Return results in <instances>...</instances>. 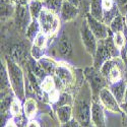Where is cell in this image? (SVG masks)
<instances>
[{
	"label": "cell",
	"mask_w": 127,
	"mask_h": 127,
	"mask_svg": "<svg viewBox=\"0 0 127 127\" xmlns=\"http://www.w3.org/2000/svg\"><path fill=\"white\" fill-rule=\"evenodd\" d=\"M38 61L40 63V65L42 66V68H43L44 71L46 72L47 75H54L55 74V70H56L58 62H56L54 59H52L51 57H48V56H44L43 58H41Z\"/></svg>",
	"instance_id": "d6986e66"
},
{
	"label": "cell",
	"mask_w": 127,
	"mask_h": 127,
	"mask_svg": "<svg viewBox=\"0 0 127 127\" xmlns=\"http://www.w3.org/2000/svg\"><path fill=\"white\" fill-rule=\"evenodd\" d=\"M124 102H127V84H126V91H125V98H124Z\"/></svg>",
	"instance_id": "74e56055"
},
{
	"label": "cell",
	"mask_w": 127,
	"mask_h": 127,
	"mask_svg": "<svg viewBox=\"0 0 127 127\" xmlns=\"http://www.w3.org/2000/svg\"><path fill=\"white\" fill-rule=\"evenodd\" d=\"M89 13L92 16H94L95 18H97V19L102 20V22H103V19H104V11H103L102 0H91Z\"/></svg>",
	"instance_id": "44dd1931"
},
{
	"label": "cell",
	"mask_w": 127,
	"mask_h": 127,
	"mask_svg": "<svg viewBox=\"0 0 127 127\" xmlns=\"http://www.w3.org/2000/svg\"><path fill=\"white\" fill-rule=\"evenodd\" d=\"M42 2H43L44 8H46V9L50 10V11L59 15L64 0H43Z\"/></svg>",
	"instance_id": "d4e9b609"
},
{
	"label": "cell",
	"mask_w": 127,
	"mask_h": 127,
	"mask_svg": "<svg viewBox=\"0 0 127 127\" xmlns=\"http://www.w3.org/2000/svg\"><path fill=\"white\" fill-rule=\"evenodd\" d=\"M127 64L121 56L113 57L106 61L100 71L108 81L109 86L124 79V72Z\"/></svg>",
	"instance_id": "3957f363"
},
{
	"label": "cell",
	"mask_w": 127,
	"mask_h": 127,
	"mask_svg": "<svg viewBox=\"0 0 127 127\" xmlns=\"http://www.w3.org/2000/svg\"><path fill=\"white\" fill-rule=\"evenodd\" d=\"M60 127H82L81 124L73 117L71 120H69L68 122L66 123H63V124H60Z\"/></svg>",
	"instance_id": "4dcf8cb0"
},
{
	"label": "cell",
	"mask_w": 127,
	"mask_h": 127,
	"mask_svg": "<svg viewBox=\"0 0 127 127\" xmlns=\"http://www.w3.org/2000/svg\"><path fill=\"white\" fill-rule=\"evenodd\" d=\"M93 57H94V65L93 66L95 68L99 69V70L101 69V67L103 66V64L106 61L109 60L110 58H112V56L109 53L108 49L106 48V46H105L104 40L99 41L97 51H96V53H95V55Z\"/></svg>",
	"instance_id": "4fadbf2b"
},
{
	"label": "cell",
	"mask_w": 127,
	"mask_h": 127,
	"mask_svg": "<svg viewBox=\"0 0 127 127\" xmlns=\"http://www.w3.org/2000/svg\"><path fill=\"white\" fill-rule=\"evenodd\" d=\"M124 80L127 82V67L125 69V72H124Z\"/></svg>",
	"instance_id": "8d00e7d4"
},
{
	"label": "cell",
	"mask_w": 127,
	"mask_h": 127,
	"mask_svg": "<svg viewBox=\"0 0 127 127\" xmlns=\"http://www.w3.org/2000/svg\"><path fill=\"white\" fill-rule=\"evenodd\" d=\"M48 39H49V37L41 32V33H39L38 36L35 38V40L33 41V45L45 50L47 47V44H48Z\"/></svg>",
	"instance_id": "83f0119b"
},
{
	"label": "cell",
	"mask_w": 127,
	"mask_h": 127,
	"mask_svg": "<svg viewBox=\"0 0 127 127\" xmlns=\"http://www.w3.org/2000/svg\"><path fill=\"white\" fill-rule=\"evenodd\" d=\"M91 123L93 124L94 127H107L105 109L99 101L93 100V102H92Z\"/></svg>",
	"instance_id": "30bf717a"
},
{
	"label": "cell",
	"mask_w": 127,
	"mask_h": 127,
	"mask_svg": "<svg viewBox=\"0 0 127 127\" xmlns=\"http://www.w3.org/2000/svg\"><path fill=\"white\" fill-rule=\"evenodd\" d=\"M125 28H126L125 18H124V15H122L121 13L116 16L109 25V29L112 34L118 33V32H124Z\"/></svg>",
	"instance_id": "603a6c76"
},
{
	"label": "cell",
	"mask_w": 127,
	"mask_h": 127,
	"mask_svg": "<svg viewBox=\"0 0 127 127\" xmlns=\"http://www.w3.org/2000/svg\"><path fill=\"white\" fill-rule=\"evenodd\" d=\"M5 66L7 70V74L9 78V83L14 96L23 101L26 99V80L25 74L22 67L18 63H16L12 58L6 57L5 58Z\"/></svg>",
	"instance_id": "7a4b0ae2"
},
{
	"label": "cell",
	"mask_w": 127,
	"mask_h": 127,
	"mask_svg": "<svg viewBox=\"0 0 127 127\" xmlns=\"http://www.w3.org/2000/svg\"><path fill=\"white\" fill-rule=\"evenodd\" d=\"M3 127H19V125H18V122L15 121V118L10 117L6 120Z\"/></svg>",
	"instance_id": "1f68e13d"
},
{
	"label": "cell",
	"mask_w": 127,
	"mask_h": 127,
	"mask_svg": "<svg viewBox=\"0 0 127 127\" xmlns=\"http://www.w3.org/2000/svg\"><path fill=\"white\" fill-rule=\"evenodd\" d=\"M28 6H29L30 13H31L32 17H33V19H38L39 15L41 14L42 10L44 8L43 2L39 1V0H32Z\"/></svg>",
	"instance_id": "484cf974"
},
{
	"label": "cell",
	"mask_w": 127,
	"mask_h": 127,
	"mask_svg": "<svg viewBox=\"0 0 127 127\" xmlns=\"http://www.w3.org/2000/svg\"><path fill=\"white\" fill-rule=\"evenodd\" d=\"M15 18H16V24L19 27V29L26 32L27 28L33 20V17H32L29 10V6L19 4L15 9Z\"/></svg>",
	"instance_id": "8fae6325"
},
{
	"label": "cell",
	"mask_w": 127,
	"mask_h": 127,
	"mask_svg": "<svg viewBox=\"0 0 127 127\" xmlns=\"http://www.w3.org/2000/svg\"><path fill=\"white\" fill-rule=\"evenodd\" d=\"M79 33H80V38H81L84 49L87 50V52L90 55L94 56L95 53H96V51H97V48H98L99 40L93 34V32L89 28L87 22L82 23Z\"/></svg>",
	"instance_id": "ba28073f"
},
{
	"label": "cell",
	"mask_w": 127,
	"mask_h": 127,
	"mask_svg": "<svg viewBox=\"0 0 127 127\" xmlns=\"http://www.w3.org/2000/svg\"><path fill=\"white\" fill-rule=\"evenodd\" d=\"M23 107H24L25 117L28 120L34 119L35 116L37 115V112H38V103H37V101L32 97H28L23 102Z\"/></svg>",
	"instance_id": "2e32d148"
},
{
	"label": "cell",
	"mask_w": 127,
	"mask_h": 127,
	"mask_svg": "<svg viewBox=\"0 0 127 127\" xmlns=\"http://www.w3.org/2000/svg\"><path fill=\"white\" fill-rule=\"evenodd\" d=\"M93 96L90 86L86 90H80L76 98L73 101V115L74 118L81 124L82 127H86L91 123V111H92Z\"/></svg>",
	"instance_id": "6da1fadb"
},
{
	"label": "cell",
	"mask_w": 127,
	"mask_h": 127,
	"mask_svg": "<svg viewBox=\"0 0 127 127\" xmlns=\"http://www.w3.org/2000/svg\"><path fill=\"white\" fill-rule=\"evenodd\" d=\"M38 22L40 25L41 32L49 38L56 36L59 32L61 24L59 15L46 8H43V10H42L41 14L38 17Z\"/></svg>",
	"instance_id": "277c9868"
},
{
	"label": "cell",
	"mask_w": 127,
	"mask_h": 127,
	"mask_svg": "<svg viewBox=\"0 0 127 127\" xmlns=\"http://www.w3.org/2000/svg\"><path fill=\"white\" fill-rule=\"evenodd\" d=\"M78 13H79V7L78 6L64 0L62 8L60 10V13H59V17L61 19V22L68 23L70 20L74 19L78 15Z\"/></svg>",
	"instance_id": "5bb4252c"
},
{
	"label": "cell",
	"mask_w": 127,
	"mask_h": 127,
	"mask_svg": "<svg viewBox=\"0 0 127 127\" xmlns=\"http://www.w3.org/2000/svg\"><path fill=\"white\" fill-rule=\"evenodd\" d=\"M25 33H26L27 38L31 42H33L35 40V38L38 36V34L41 33V29H40V25H39L38 19H33L32 20V23L29 25V27L27 28Z\"/></svg>",
	"instance_id": "cb8c5ba5"
},
{
	"label": "cell",
	"mask_w": 127,
	"mask_h": 127,
	"mask_svg": "<svg viewBox=\"0 0 127 127\" xmlns=\"http://www.w3.org/2000/svg\"><path fill=\"white\" fill-rule=\"evenodd\" d=\"M124 18H125V25H126V29H127V12L124 15Z\"/></svg>",
	"instance_id": "f35d334b"
},
{
	"label": "cell",
	"mask_w": 127,
	"mask_h": 127,
	"mask_svg": "<svg viewBox=\"0 0 127 127\" xmlns=\"http://www.w3.org/2000/svg\"><path fill=\"white\" fill-rule=\"evenodd\" d=\"M112 37H113V41L121 53H122V50L125 49L126 45H127V38H126V35L124 32H118V33H115V34H112Z\"/></svg>",
	"instance_id": "4316f807"
},
{
	"label": "cell",
	"mask_w": 127,
	"mask_h": 127,
	"mask_svg": "<svg viewBox=\"0 0 127 127\" xmlns=\"http://www.w3.org/2000/svg\"><path fill=\"white\" fill-rule=\"evenodd\" d=\"M23 101H20L19 99H17L15 96L13 97L11 104H10V107H9V114L11 117L13 118H20L22 115L24 113V107H23Z\"/></svg>",
	"instance_id": "7402d4cb"
},
{
	"label": "cell",
	"mask_w": 127,
	"mask_h": 127,
	"mask_svg": "<svg viewBox=\"0 0 127 127\" xmlns=\"http://www.w3.org/2000/svg\"><path fill=\"white\" fill-rule=\"evenodd\" d=\"M39 1H43V0H39Z\"/></svg>",
	"instance_id": "ab89813d"
},
{
	"label": "cell",
	"mask_w": 127,
	"mask_h": 127,
	"mask_svg": "<svg viewBox=\"0 0 127 127\" xmlns=\"http://www.w3.org/2000/svg\"><path fill=\"white\" fill-rule=\"evenodd\" d=\"M45 50L44 49H42V48H39L35 45L32 46V49H31V55L32 57H33L34 60H40L41 58H43L45 56Z\"/></svg>",
	"instance_id": "f1b7e54d"
},
{
	"label": "cell",
	"mask_w": 127,
	"mask_h": 127,
	"mask_svg": "<svg viewBox=\"0 0 127 127\" xmlns=\"http://www.w3.org/2000/svg\"><path fill=\"white\" fill-rule=\"evenodd\" d=\"M66 1H68V2H70L72 4H74V5L78 6V7L80 5V0H66Z\"/></svg>",
	"instance_id": "e575fe53"
},
{
	"label": "cell",
	"mask_w": 127,
	"mask_h": 127,
	"mask_svg": "<svg viewBox=\"0 0 127 127\" xmlns=\"http://www.w3.org/2000/svg\"><path fill=\"white\" fill-rule=\"evenodd\" d=\"M115 1L120 10V13L122 15H125V13L127 12V0H115Z\"/></svg>",
	"instance_id": "f546056e"
},
{
	"label": "cell",
	"mask_w": 127,
	"mask_h": 127,
	"mask_svg": "<svg viewBox=\"0 0 127 127\" xmlns=\"http://www.w3.org/2000/svg\"><path fill=\"white\" fill-rule=\"evenodd\" d=\"M123 59H124L125 63L127 64V45H126V47H125V54H124V56H123Z\"/></svg>",
	"instance_id": "d590c367"
},
{
	"label": "cell",
	"mask_w": 127,
	"mask_h": 127,
	"mask_svg": "<svg viewBox=\"0 0 127 127\" xmlns=\"http://www.w3.org/2000/svg\"><path fill=\"white\" fill-rule=\"evenodd\" d=\"M59 54L62 57H69L72 53V45L70 39L68 38V36H66L65 34L61 35V37L59 38V42H58V46H57Z\"/></svg>",
	"instance_id": "ac0fdd59"
},
{
	"label": "cell",
	"mask_w": 127,
	"mask_h": 127,
	"mask_svg": "<svg viewBox=\"0 0 127 127\" xmlns=\"http://www.w3.org/2000/svg\"><path fill=\"white\" fill-rule=\"evenodd\" d=\"M25 127H41V124H40V122L37 119L34 118V119L29 120Z\"/></svg>",
	"instance_id": "d6a6232c"
},
{
	"label": "cell",
	"mask_w": 127,
	"mask_h": 127,
	"mask_svg": "<svg viewBox=\"0 0 127 127\" xmlns=\"http://www.w3.org/2000/svg\"><path fill=\"white\" fill-rule=\"evenodd\" d=\"M103 4V11H104V19L103 22L106 25H110V23L120 14V10L116 4L115 0H102Z\"/></svg>",
	"instance_id": "7c38bea8"
},
{
	"label": "cell",
	"mask_w": 127,
	"mask_h": 127,
	"mask_svg": "<svg viewBox=\"0 0 127 127\" xmlns=\"http://www.w3.org/2000/svg\"><path fill=\"white\" fill-rule=\"evenodd\" d=\"M84 78L87 79V82L90 86V89L92 91V96L94 101H99V94L100 91L106 87H109L108 81L106 80L104 75L101 73V71L94 66L87 67L83 71Z\"/></svg>",
	"instance_id": "5b68a950"
},
{
	"label": "cell",
	"mask_w": 127,
	"mask_h": 127,
	"mask_svg": "<svg viewBox=\"0 0 127 127\" xmlns=\"http://www.w3.org/2000/svg\"><path fill=\"white\" fill-rule=\"evenodd\" d=\"M40 89L44 94H50L52 92H54L57 89V82H56V78L54 75H47L42 82L40 83ZM59 91V90H58Z\"/></svg>",
	"instance_id": "ffe728a7"
},
{
	"label": "cell",
	"mask_w": 127,
	"mask_h": 127,
	"mask_svg": "<svg viewBox=\"0 0 127 127\" xmlns=\"http://www.w3.org/2000/svg\"><path fill=\"white\" fill-rule=\"evenodd\" d=\"M86 22H87L89 28L91 29V31L93 32V34L96 36V38L99 41L107 39L112 34L108 25H106L104 22H102V20L95 18L90 13L87 14Z\"/></svg>",
	"instance_id": "9c48e42d"
},
{
	"label": "cell",
	"mask_w": 127,
	"mask_h": 127,
	"mask_svg": "<svg viewBox=\"0 0 127 127\" xmlns=\"http://www.w3.org/2000/svg\"><path fill=\"white\" fill-rule=\"evenodd\" d=\"M98 99H99V102L101 103V105L104 107L105 110L112 112V113H117V114L123 113L121 105L118 103V101L113 96V94L111 93L109 87H106L100 91Z\"/></svg>",
	"instance_id": "52a82bcc"
},
{
	"label": "cell",
	"mask_w": 127,
	"mask_h": 127,
	"mask_svg": "<svg viewBox=\"0 0 127 127\" xmlns=\"http://www.w3.org/2000/svg\"><path fill=\"white\" fill-rule=\"evenodd\" d=\"M56 116L60 124L68 122L74 117V115H73V105L58 106L56 108Z\"/></svg>",
	"instance_id": "9a60e30c"
},
{
	"label": "cell",
	"mask_w": 127,
	"mask_h": 127,
	"mask_svg": "<svg viewBox=\"0 0 127 127\" xmlns=\"http://www.w3.org/2000/svg\"><path fill=\"white\" fill-rule=\"evenodd\" d=\"M54 76L57 82V89L59 90V87H60L61 91H64L67 88L72 87L76 80V75L74 71L69 67V65L66 62H63V61L58 62Z\"/></svg>",
	"instance_id": "8992f818"
},
{
	"label": "cell",
	"mask_w": 127,
	"mask_h": 127,
	"mask_svg": "<svg viewBox=\"0 0 127 127\" xmlns=\"http://www.w3.org/2000/svg\"><path fill=\"white\" fill-rule=\"evenodd\" d=\"M126 84L127 82L122 79L118 82L112 83L109 86V89L111 91V93L113 94V96L116 98V100L118 101V103L121 105L122 103H124V98H125V91H126Z\"/></svg>",
	"instance_id": "e0dca14e"
},
{
	"label": "cell",
	"mask_w": 127,
	"mask_h": 127,
	"mask_svg": "<svg viewBox=\"0 0 127 127\" xmlns=\"http://www.w3.org/2000/svg\"><path fill=\"white\" fill-rule=\"evenodd\" d=\"M121 108H122L123 113H125L127 115V102H124V103L121 104Z\"/></svg>",
	"instance_id": "836d02e7"
}]
</instances>
